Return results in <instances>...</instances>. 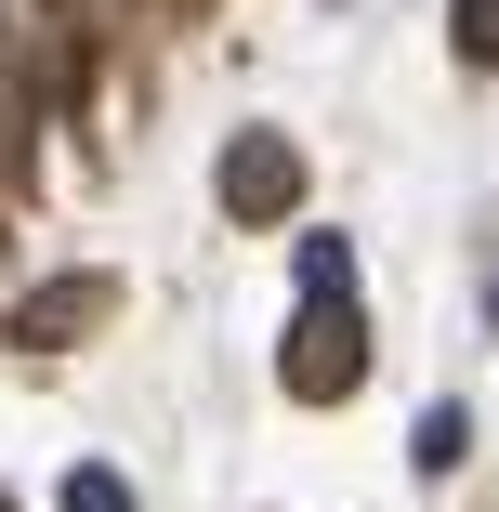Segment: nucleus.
<instances>
[{"mask_svg":"<svg viewBox=\"0 0 499 512\" xmlns=\"http://www.w3.org/2000/svg\"><path fill=\"white\" fill-rule=\"evenodd\" d=\"M303 211V145L289 132H237L224 145V224H289Z\"/></svg>","mask_w":499,"mask_h":512,"instance_id":"nucleus-2","label":"nucleus"},{"mask_svg":"<svg viewBox=\"0 0 499 512\" xmlns=\"http://www.w3.org/2000/svg\"><path fill=\"white\" fill-rule=\"evenodd\" d=\"M66 512H132V486H119L106 460H79V473H66Z\"/></svg>","mask_w":499,"mask_h":512,"instance_id":"nucleus-6","label":"nucleus"},{"mask_svg":"<svg viewBox=\"0 0 499 512\" xmlns=\"http://www.w3.org/2000/svg\"><path fill=\"white\" fill-rule=\"evenodd\" d=\"M14 14H27V0H0V27H14Z\"/></svg>","mask_w":499,"mask_h":512,"instance_id":"nucleus-7","label":"nucleus"},{"mask_svg":"<svg viewBox=\"0 0 499 512\" xmlns=\"http://www.w3.org/2000/svg\"><path fill=\"white\" fill-rule=\"evenodd\" d=\"M447 40H460V66H499V0H460Z\"/></svg>","mask_w":499,"mask_h":512,"instance_id":"nucleus-5","label":"nucleus"},{"mask_svg":"<svg viewBox=\"0 0 499 512\" xmlns=\"http://www.w3.org/2000/svg\"><path fill=\"white\" fill-rule=\"evenodd\" d=\"M0 512H14V499H0Z\"/></svg>","mask_w":499,"mask_h":512,"instance_id":"nucleus-8","label":"nucleus"},{"mask_svg":"<svg viewBox=\"0 0 499 512\" xmlns=\"http://www.w3.org/2000/svg\"><path fill=\"white\" fill-rule=\"evenodd\" d=\"M276 381L303 394V407H342V394L368 381V316H355V276L303 289V316H289V355H276Z\"/></svg>","mask_w":499,"mask_h":512,"instance_id":"nucleus-1","label":"nucleus"},{"mask_svg":"<svg viewBox=\"0 0 499 512\" xmlns=\"http://www.w3.org/2000/svg\"><path fill=\"white\" fill-rule=\"evenodd\" d=\"M486 302H499V289H486Z\"/></svg>","mask_w":499,"mask_h":512,"instance_id":"nucleus-9","label":"nucleus"},{"mask_svg":"<svg viewBox=\"0 0 499 512\" xmlns=\"http://www.w3.org/2000/svg\"><path fill=\"white\" fill-rule=\"evenodd\" d=\"M92 316H106V276H66V289H40L27 316H14V342H27V355H66Z\"/></svg>","mask_w":499,"mask_h":512,"instance_id":"nucleus-3","label":"nucleus"},{"mask_svg":"<svg viewBox=\"0 0 499 512\" xmlns=\"http://www.w3.org/2000/svg\"><path fill=\"white\" fill-rule=\"evenodd\" d=\"M460 447H473L460 407H421V473H460Z\"/></svg>","mask_w":499,"mask_h":512,"instance_id":"nucleus-4","label":"nucleus"}]
</instances>
